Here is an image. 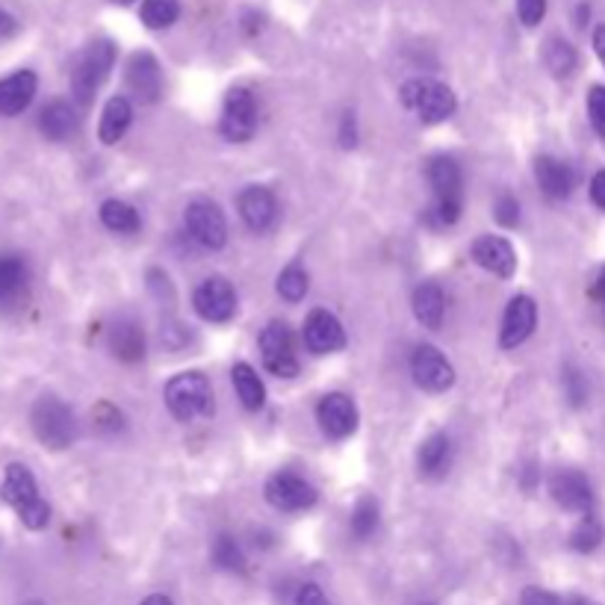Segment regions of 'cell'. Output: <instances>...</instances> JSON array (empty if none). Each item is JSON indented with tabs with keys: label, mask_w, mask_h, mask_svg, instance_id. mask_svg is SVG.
I'll list each match as a JSON object with an SVG mask.
<instances>
[{
	"label": "cell",
	"mask_w": 605,
	"mask_h": 605,
	"mask_svg": "<svg viewBox=\"0 0 605 605\" xmlns=\"http://www.w3.org/2000/svg\"><path fill=\"white\" fill-rule=\"evenodd\" d=\"M411 376L428 393H443L455 385V369L434 345H417L411 355Z\"/></svg>",
	"instance_id": "cell-12"
},
{
	"label": "cell",
	"mask_w": 605,
	"mask_h": 605,
	"mask_svg": "<svg viewBox=\"0 0 605 605\" xmlns=\"http://www.w3.org/2000/svg\"><path fill=\"white\" fill-rule=\"evenodd\" d=\"M340 139H343L345 148H352L357 142V130H355V118L352 115H343V127H340Z\"/></svg>",
	"instance_id": "cell-44"
},
{
	"label": "cell",
	"mask_w": 605,
	"mask_h": 605,
	"mask_svg": "<svg viewBox=\"0 0 605 605\" xmlns=\"http://www.w3.org/2000/svg\"><path fill=\"white\" fill-rule=\"evenodd\" d=\"M307 290H311V278H307V272L302 269V266H287V269L278 275V295H281L283 302H302L304 295H307Z\"/></svg>",
	"instance_id": "cell-31"
},
{
	"label": "cell",
	"mask_w": 605,
	"mask_h": 605,
	"mask_svg": "<svg viewBox=\"0 0 605 605\" xmlns=\"http://www.w3.org/2000/svg\"><path fill=\"white\" fill-rule=\"evenodd\" d=\"M594 295H596V302H600L605 307V266H603V269H600V275H596Z\"/></svg>",
	"instance_id": "cell-47"
},
{
	"label": "cell",
	"mask_w": 605,
	"mask_h": 605,
	"mask_svg": "<svg viewBox=\"0 0 605 605\" xmlns=\"http://www.w3.org/2000/svg\"><path fill=\"white\" fill-rule=\"evenodd\" d=\"M426 178L434 189V199H438V207H434L438 222L440 225H455L461 216V187H464L458 163L452 157L428 160Z\"/></svg>",
	"instance_id": "cell-6"
},
{
	"label": "cell",
	"mask_w": 605,
	"mask_h": 605,
	"mask_svg": "<svg viewBox=\"0 0 605 605\" xmlns=\"http://www.w3.org/2000/svg\"><path fill=\"white\" fill-rule=\"evenodd\" d=\"M402 104L411 110V113L419 115V122L426 125H440L446 122L449 115L455 113V92L449 86L438 84V80H426V77H417V80H407L402 86Z\"/></svg>",
	"instance_id": "cell-4"
},
{
	"label": "cell",
	"mask_w": 605,
	"mask_h": 605,
	"mask_svg": "<svg viewBox=\"0 0 605 605\" xmlns=\"http://www.w3.org/2000/svg\"><path fill=\"white\" fill-rule=\"evenodd\" d=\"M142 605H175L166 594H151L148 600H142Z\"/></svg>",
	"instance_id": "cell-48"
},
{
	"label": "cell",
	"mask_w": 605,
	"mask_h": 605,
	"mask_svg": "<svg viewBox=\"0 0 605 605\" xmlns=\"http://www.w3.org/2000/svg\"><path fill=\"white\" fill-rule=\"evenodd\" d=\"M110 349L118 361L125 364H136L146 357V331L142 325L134 323V319H118L110 331Z\"/></svg>",
	"instance_id": "cell-22"
},
{
	"label": "cell",
	"mask_w": 605,
	"mask_h": 605,
	"mask_svg": "<svg viewBox=\"0 0 605 605\" xmlns=\"http://www.w3.org/2000/svg\"><path fill=\"white\" fill-rule=\"evenodd\" d=\"M543 60H546V68H550L555 77H567V74L576 68L574 45L564 42V39H550L546 48H543Z\"/></svg>",
	"instance_id": "cell-32"
},
{
	"label": "cell",
	"mask_w": 605,
	"mask_h": 605,
	"mask_svg": "<svg viewBox=\"0 0 605 605\" xmlns=\"http://www.w3.org/2000/svg\"><path fill=\"white\" fill-rule=\"evenodd\" d=\"M472 261L496 278H512L514 269H517V254H514L512 242L493 237V234L472 242Z\"/></svg>",
	"instance_id": "cell-19"
},
{
	"label": "cell",
	"mask_w": 605,
	"mask_h": 605,
	"mask_svg": "<svg viewBox=\"0 0 605 605\" xmlns=\"http://www.w3.org/2000/svg\"><path fill=\"white\" fill-rule=\"evenodd\" d=\"M36 74L33 72H15L0 80V115H18L30 106L33 94H36Z\"/></svg>",
	"instance_id": "cell-21"
},
{
	"label": "cell",
	"mask_w": 605,
	"mask_h": 605,
	"mask_svg": "<svg viewBox=\"0 0 605 605\" xmlns=\"http://www.w3.org/2000/svg\"><path fill=\"white\" fill-rule=\"evenodd\" d=\"M237 210H240L242 222L249 225L254 234L269 230L278 219V201L272 196V189L266 187H245L237 199Z\"/></svg>",
	"instance_id": "cell-18"
},
{
	"label": "cell",
	"mask_w": 605,
	"mask_h": 605,
	"mask_svg": "<svg viewBox=\"0 0 605 605\" xmlns=\"http://www.w3.org/2000/svg\"><path fill=\"white\" fill-rule=\"evenodd\" d=\"M33 431L48 449H68L77 440V417L63 399L42 396L30 411Z\"/></svg>",
	"instance_id": "cell-3"
},
{
	"label": "cell",
	"mask_w": 605,
	"mask_h": 605,
	"mask_svg": "<svg viewBox=\"0 0 605 605\" xmlns=\"http://www.w3.org/2000/svg\"><path fill=\"white\" fill-rule=\"evenodd\" d=\"M230 378H234V387H237V396L249 411H261L266 405V387H263L261 376L249 364H234Z\"/></svg>",
	"instance_id": "cell-28"
},
{
	"label": "cell",
	"mask_w": 605,
	"mask_h": 605,
	"mask_svg": "<svg viewBox=\"0 0 605 605\" xmlns=\"http://www.w3.org/2000/svg\"><path fill=\"white\" fill-rule=\"evenodd\" d=\"M594 51L596 56H600V63L605 65V24L594 30Z\"/></svg>",
	"instance_id": "cell-46"
},
{
	"label": "cell",
	"mask_w": 605,
	"mask_h": 605,
	"mask_svg": "<svg viewBox=\"0 0 605 605\" xmlns=\"http://www.w3.org/2000/svg\"><path fill=\"white\" fill-rule=\"evenodd\" d=\"M316 419L328 438H349L357 428V407L345 393H328L316 405Z\"/></svg>",
	"instance_id": "cell-15"
},
{
	"label": "cell",
	"mask_w": 605,
	"mask_h": 605,
	"mask_svg": "<svg viewBox=\"0 0 605 605\" xmlns=\"http://www.w3.org/2000/svg\"><path fill=\"white\" fill-rule=\"evenodd\" d=\"M27 278H30L27 263L15 254H3L0 257V304L18 302L27 290Z\"/></svg>",
	"instance_id": "cell-27"
},
{
	"label": "cell",
	"mask_w": 605,
	"mask_h": 605,
	"mask_svg": "<svg viewBox=\"0 0 605 605\" xmlns=\"http://www.w3.org/2000/svg\"><path fill=\"white\" fill-rule=\"evenodd\" d=\"M261 357L272 376L292 378L299 373V357H295V345H292V335L287 325L269 323L263 328Z\"/></svg>",
	"instance_id": "cell-8"
},
{
	"label": "cell",
	"mask_w": 605,
	"mask_h": 605,
	"mask_svg": "<svg viewBox=\"0 0 605 605\" xmlns=\"http://www.w3.org/2000/svg\"><path fill=\"white\" fill-rule=\"evenodd\" d=\"M92 417H94V423H98V428H101V431H122V426H125V417H122V411L110 405V402H101V405L94 407Z\"/></svg>",
	"instance_id": "cell-38"
},
{
	"label": "cell",
	"mask_w": 605,
	"mask_h": 605,
	"mask_svg": "<svg viewBox=\"0 0 605 605\" xmlns=\"http://www.w3.org/2000/svg\"><path fill=\"white\" fill-rule=\"evenodd\" d=\"M134 122V106L127 98H110L104 106V115H101V125H98V136L104 146H115L122 136L127 134V127Z\"/></svg>",
	"instance_id": "cell-24"
},
{
	"label": "cell",
	"mask_w": 605,
	"mask_h": 605,
	"mask_svg": "<svg viewBox=\"0 0 605 605\" xmlns=\"http://www.w3.org/2000/svg\"><path fill=\"white\" fill-rule=\"evenodd\" d=\"M414 316H417L419 323L426 325V328H440L443 325V314H446V299H443V290H440L438 283H419L417 290H414Z\"/></svg>",
	"instance_id": "cell-25"
},
{
	"label": "cell",
	"mask_w": 605,
	"mask_h": 605,
	"mask_svg": "<svg viewBox=\"0 0 605 605\" xmlns=\"http://www.w3.org/2000/svg\"><path fill=\"white\" fill-rule=\"evenodd\" d=\"M127 86L130 92L146 101V104H154L163 92V72H160V63L154 60V53L139 51L130 56L127 63Z\"/></svg>",
	"instance_id": "cell-17"
},
{
	"label": "cell",
	"mask_w": 605,
	"mask_h": 605,
	"mask_svg": "<svg viewBox=\"0 0 605 605\" xmlns=\"http://www.w3.org/2000/svg\"><path fill=\"white\" fill-rule=\"evenodd\" d=\"M213 562L219 564L222 570H234V574H240L242 567H245V555H242L237 538L219 534L216 543H213Z\"/></svg>",
	"instance_id": "cell-35"
},
{
	"label": "cell",
	"mask_w": 605,
	"mask_h": 605,
	"mask_svg": "<svg viewBox=\"0 0 605 605\" xmlns=\"http://www.w3.org/2000/svg\"><path fill=\"white\" fill-rule=\"evenodd\" d=\"M180 3L178 0H146L142 3V22L151 30H166L172 24L178 22Z\"/></svg>",
	"instance_id": "cell-30"
},
{
	"label": "cell",
	"mask_w": 605,
	"mask_h": 605,
	"mask_svg": "<svg viewBox=\"0 0 605 605\" xmlns=\"http://www.w3.org/2000/svg\"><path fill=\"white\" fill-rule=\"evenodd\" d=\"M295 605H328V600H325L319 584H304L299 596H295Z\"/></svg>",
	"instance_id": "cell-42"
},
{
	"label": "cell",
	"mask_w": 605,
	"mask_h": 605,
	"mask_svg": "<svg viewBox=\"0 0 605 605\" xmlns=\"http://www.w3.org/2000/svg\"><path fill=\"white\" fill-rule=\"evenodd\" d=\"M588 115H591V125H594L596 136L605 139V86H594L588 92Z\"/></svg>",
	"instance_id": "cell-37"
},
{
	"label": "cell",
	"mask_w": 605,
	"mask_h": 605,
	"mask_svg": "<svg viewBox=\"0 0 605 605\" xmlns=\"http://www.w3.org/2000/svg\"><path fill=\"white\" fill-rule=\"evenodd\" d=\"M166 405L180 423L210 417L213 414V387L201 373H180L166 385Z\"/></svg>",
	"instance_id": "cell-2"
},
{
	"label": "cell",
	"mask_w": 605,
	"mask_h": 605,
	"mask_svg": "<svg viewBox=\"0 0 605 605\" xmlns=\"http://www.w3.org/2000/svg\"><path fill=\"white\" fill-rule=\"evenodd\" d=\"M550 493L553 500L562 505L564 512L576 514H591L594 508V491H591V481L584 479L579 470H558L550 479Z\"/></svg>",
	"instance_id": "cell-14"
},
{
	"label": "cell",
	"mask_w": 605,
	"mask_h": 605,
	"mask_svg": "<svg viewBox=\"0 0 605 605\" xmlns=\"http://www.w3.org/2000/svg\"><path fill=\"white\" fill-rule=\"evenodd\" d=\"M452 455H455L452 440H449L446 434H431L417 452L419 476H426V479H443L449 472V467H452Z\"/></svg>",
	"instance_id": "cell-23"
},
{
	"label": "cell",
	"mask_w": 605,
	"mask_h": 605,
	"mask_svg": "<svg viewBox=\"0 0 605 605\" xmlns=\"http://www.w3.org/2000/svg\"><path fill=\"white\" fill-rule=\"evenodd\" d=\"M192 307L204 323H228L237 314V292L225 278H207L192 292Z\"/></svg>",
	"instance_id": "cell-9"
},
{
	"label": "cell",
	"mask_w": 605,
	"mask_h": 605,
	"mask_svg": "<svg viewBox=\"0 0 605 605\" xmlns=\"http://www.w3.org/2000/svg\"><path fill=\"white\" fill-rule=\"evenodd\" d=\"M564 385H567V396H570V402H574V405H582L584 396H588L582 373H576V369H567V373H564Z\"/></svg>",
	"instance_id": "cell-41"
},
{
	"label": "cell",
	"mask_w": 605,
	"mask_h": 605,
	"mask_svg": "<svg viewBox=\"0 0 605 605\" xmlns=\"http://www.w3.org/2000/svg\"><path fill=\"white\" fill-rule=\"evenodd\" d=\"M352 534H355L357 541H369L373 534H376L378 529V505L376 500H369V496H364V500L357 502L355 512H352Z\"/></svg>",
	"instance_id": "cell-34"
},
{
	"label": "cell",
	"mask_w": 605,
	"mask_h": 605,
	"mask_svg": "<svg viewBox=\"0 0 605 605\" xmlns=\"http://www.w3.org/2000/svg\"><path fill=\"white\" fill-rule=\"evenodd\" d=\"M493 219L500 222L502 228H514L520 222V201L508 196V192H502L496 204H493Z\"/></svg>",
	"instance_id": "cell-36"
},
{
	"label": "cell",
	"mask_w": 605,
	"mask_h": 605,
	"mask_svg": "<svg viewBox=\"0 0 605 605\" xmlns=\"http://www.w3.org/2000/svg\"><path fill=\"white\" fill-rule=\"evenodd\" d=\"M15 30H18V22L7 10H0V36H12Z\"/></svg>",
	"instance_id": "cell-45"
},
{
	"label": "cell",
	"mask_w": 605,
	"mask_h": 605,
	"mask_svg": "<svg viewBox=\"0 0 605 605\" xmlns=\"http://www.w3.org/2000/svg\"><path fill=\"white\" fill-rule=\"evenodd\" d=\"M600 543H603V522L596 520L594 514H584L570 534V546L576 553H594Z\"/></svg>",
	"instance_id": "cell-33"
},
{
	"label": "cell",
	"mask_w": 605,
	"mask_h": 605,
	"mask_svg": "<svg viewBox=\"0 0 605 605\" xmlns=\"http://www.w3.org/2000/svg\"><path fill=\"white\" fill-rule=\"evenodd\" d=\"M257 130V106L249 89H230L222 110V136L228 142H249Z\"/></svg>",
	"instance_id": "cell-10"
},
{
	"label": "cell",
	"mask_w": 605,
	"mask_h": 605,
	"mask_svg": "<svg viewBox=\"0 0 605 605\" xmlns=\"http://www.w3.org/2000/svg\"><path fill=\"white\" fill-rule=\"evenodd\" d=\"M115 63V45L106 39H98L80 53V60L74 65L72 72V92L80 104H89L94 98V92L104 86V80L110 77Z\"/></svg>",
	"instance_id": "cell-5"
},
{
	"label": "cell",
	"mask_w": 605,
	"mask_h": 605,
	"mask_svg": "<svg viewBox=\"0 0 605 605\" xmlns=\"http://www.w3.org/2000/svg\"><path fill=\"white\" fill-rule=\"evenodd\" d=\"M591 201H594L600 210H605V168L603 172H596L594 178H591Z\"/></svg>",
	"instance_id": "cell-43"
},
{
	"label": "cell",
	"mask_w": 605,
	"mask_h": 605,
	"mask_svg": "<svg viewBox=\"0 0 605 605\" xmlns=\"http://www.w3.org/2000/svg\"><path fill=\"white\" fill-rule=\"evenodd\" d=\"M517 12L526 27H538L546 15V0H517Z\"/></svg>",
	"instance_id": "cell-39"
},
{
	"label": "cell",
	"mask_w": 605,
	"mask_h": 605,
	"mask_svg": "<svg viewBox=\"0 0 605 605\" xmlns=\"http://www.w3.org/2000/svg\"><path fill=\"white\" fill-rule=\"evenodd\" d=\"M101 222H104V228L115 230V234H134V230H139V213L118 199H110L101 204Z\"/></svg>",
	"instance_id": "cell-29"
},
{
	"label": "cell",
	"mask_w": 605,
	"mask_h": 605,
	"mask_svg": "<svg viewBox=\"0 0 605 605\" xmlns=\"http://www.w3.org/2000/svg\"><path fill=\"white\" fill-rule=\"evenodd\" d=\"M534 325H538V304L529 295H514L505 307V316H502V349H517L520 343H526L532 337Z\"/></svg>",
	"instance_id": "cell-13"
},
{
	"label": "cell",
	"mask_w": 605,
	"mask_h": 605,
	"mask_svg": "<svg viewBox=\"0 0 605 605\" xmlns=\"http://www.w3.org/2000/svg\"><path fill=\"white\" fill-rule=\"evenodd\" d=\"M266 500L278 512H304L316 502V488L295 472H275L266 481Z\"/></svg>",
	"instance_id": "cell-11"
},
{
	"label": "cell",
	"mask_w": 605,
	"mask_h": 605,
	"mask_svg": "<svg viewBox=\"0 0 605 605\" xmlns=\"http://www.w3.org/2000/svg\"><path fill=\"white\" fill-rule=\"evenodd\" d=\"M522 605H570V600H562V596L550 594L543 588H526L522 591Z\"/></svg>",
	"instance_id": "cell-40"
},
{
	"label": "cell",
	"mask_w": 605,
	"mask_h": 605,
	"mask_svg": "<svg viewBox=\"0 0 605 605\" xmlns=\"http://www.w3.org/2000/svg\"><path fill=\"white\" fill-rule=\"evenodd\" d=\"M27 605H45V603H39V600H33V603H27Z\"/></svg>",
	"instance_id": "cell-51"
},
{
	"label": "cell",
	"mask_w": 605,
	"mask_h": 605,
	"mask_svg": "<svg viewBox=\"0 0 605 605\" xmlns=\"http://www.w3.org/2000/svg\"><path fill=\"white\" fill-rule=\"evenodd\" d=\"M184 225L201 249L219 251L228 242V222H225L219 204H213V201H192L184 213Z\"/></svg>",
	"instance_id": "cell-7"
},
{
	"label": "cell",
	"mask_w": 605,
	"mask_h": 605,
	"mask_svg": "<svg viewBox=\"0 0 605 605\" xmlns=\"http://www.w3.org/2000/svg\"><path fill=\"white\" fill-rule=\"evenodd\" d=\"M304 345L314 355H331L345 345V331L340 319L328 311H314L304 319Z\"/></svg>",
	"instance_id": "cell-16"
},
{
	"label": "cell",
	"mask_w": 605,
	"mask_h": 605,
	"mask_svg": "<svg viewBox=\"0 0 605 605\" xmlns=\"http://www.w3.org/2000/svg\"><path fill=\"white\" fill-rule=\"evenodd\" d=\"M570 605H596V603H591V600H570Z\"/></svg>",
	"instance_id": "cell-49"
},
{
	"label": "cell",
	"mask_w": 605,
	"mask_h": 605,
	"mask_svg": "<svg viewBox=\"0 0 605 605\" xmlns=\"http://www.w3.org/2000/svg\"><path fill=\"white\" fill-rule=\"evenodd\" d=\"M115 3H134V0H115Z\"/></svg>",
	"instance_id": "cell-50"
},
{
	"label": "cell",
	"mask_w": 605,
	"mask_h": 605,
	"mask_svg": "<svg viewBox=\"0 0 605 605\" xmlns=\"http://www.w3.org/2000/svg\"><path fill=\"white\" fill-rule=\"evenodd\" d=\"M534 180H538V187L543 189V196H550V199H567L570 192H574V184H576V175L574 168L567 166L564 160H555V157H538L534 160Z\"/></svg>",
	"instance_id": "cell-20"
},
{
	"label": "cell",
	"mask_w": 605,
	"mask_h": 605,
	"mask_svg": "<svg viewBox=\"0 0 605 605\" xmlns=\"http://www.w3.org/2000/svg\"><path fill=\"white\" fill-rule=\"evenodd\" d=\"M3 500L10 502L15 514L22 517V522L27 529H45L51 520V508L39 493V484L33 479V472L24 464H10L7 476H3Z\"/></svg>",
	"instance_id": "cell-1"
},
{
	"label": "cell",
	"mask_w": 605,
	"mask_h": 605,
	"mask_svg": "<svg viewBox=\"0 0 605 605\" xmlns=\"http://www.w3.org/2000/svg\"><path fill=\"white\" fill-rule=\"evenodd\" d=\"M39 130L53 142H63L77 130V113L68 101H51L39 115Z\"/></svg>",
	"instance_id": "cell-26"
}]
</instances>
